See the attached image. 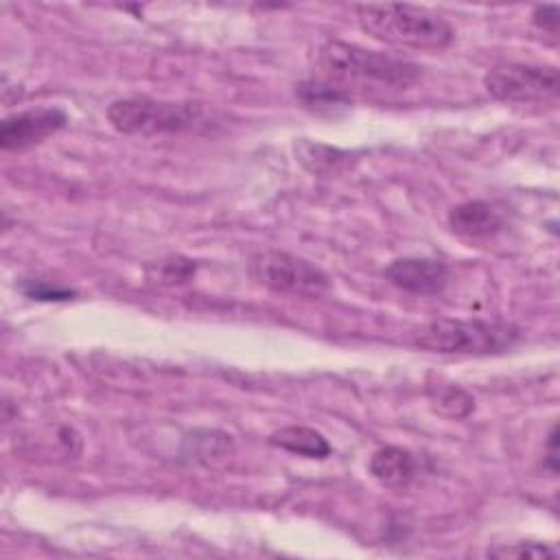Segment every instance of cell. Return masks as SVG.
Returning a JSON list of instances; mask_svg holds the SVG:
<instances>
[{"label":"cell","instance_id":"1","mask_svg":"<svg viewBox=\"0 0 560 560\" xmlns=\"http://www.w3.org/2000/svg\"><path fill=\"white\" fill-rule=\"evenodd\" d=\"M357 20L361 28L389 44L409 48H446L455 39V31L440 13L413 4H359Z\"/></svg>","mask_w":560,"mask_h":560},{"label":"cell","instance_id":"2","mask_svg":"<svg viewBox=\"0 0 560 560\" xmlns=\"http://www.w3.org/2000/svg\"><path fill=\"white\" fill-rule=\"evenodd\" d=\"M319 66L339 81L378 83L387 88H407L422 74V68L407 59L368 50L341 39H328L319 48Z\"/></svg>","mask_w":560,"mask_h":560},{"label":"cell","instance_id":"3","mask_svg":"<svg viewBox=\"0 0 560 560\" xmlns=\"http://www.w3.org/2000/svg\"><path fill=\"white\" fill-rule=\"evenodd\" d=\"M518 330L510 324L483 319H433L413 332V341L440 354H497L512 348Z\"/></svg>","mask_w":560,"mask_h":560},{"label":"cell","instance_id":"4","mask_svg":"<svg viewBox=\"0 0 560 560\" xmlns=\"http://www.w3.org/2000/svg\"><path fill=\"white\" fill-rule=\"evenodd\" d=\"M107 120L120 133H179L206 125V114L199 103L133 96L114 101L107 107Z\"/></svg>","mask_w":560,"mask_h":560},{"label":"cell","instance_id":"5","mask_svg":"<svg viewBox=\"0 0 560 560\" xmlns=\"http://www.w3.org/2000/svg\"><path fill=\"white\" fill-rule=\"evenodd\" d=\"M249 273L269 291L295 298H319L330 289V278L317 265L278 249L254 254L249 260Z\"/></svg>","mask_w":560,"mask_h":560},{"label":"cell","instance_id":"6","mask_svg":"<svg viewBox=\"0 0 560 560\" xmlns=\"http://www.w3.org/2000/svg\"><path fill=\"white\" fill-rule=\"evenodd\" d=\"M490 96L503 103H538L558 96L560 77L556 66L499 63L483 77Z\"/></svg>","mask_w":560,"mask_h":560},{"label":"cell","instance_id":"7","mask_svg":"<svg viewBox=\"0 0 560 560\" xmlns=\"http://www.w3.org/2000/svg\"><path fill=\"white\" fill-rule=\"evenodd\" d=\"M68 116L61 107H35L11 114L0 125V147L4 151H22L63 129Z\"/></svg>","mask_w":560,"mask_h":560},{"label":"cell","instance_id":"8","mask_svg":"<svg viewBox=\"0 0 560 560\" xmlns=\"http://www.w3.org/2000/svg\"><path fill=\"white\" fill-rule=\"evenodd\" d=\"M387 280L416 295L440 293L448 282V267L433 258H398L385 269Z\"/></svg>","mask_w":560,"mask_h":560},{"label":"cell","instance_id":"9","mask_svg":"<svg viewBox=\"0 0 560 560\" xmlns=\"http://www.w3.org/2000/svg\"><path fill=\"white\" fill-rule=\"evenodd\" d=\"M448 225L464 238H488L505 228V212L497 203L470 199L451 208Z\"/></svg>","mask_w":560,"mask_h":560},{"label":"cell","instance_id":"10","mask_svg":"<svg viewBox=\"0 0 560 560\" xmlns=\"http://www.w3.org/2000/svg\"><path fill=\"white\" fill-rule=\"evenodd\" d=\"M370 475L387 488H407L420 475V459L402 446H383L370 457Z\"/></svg>","mask_w":560,"mask_h":560},{"label":"cell","instance_id":"11","mask_svg":"<svg viewBox=\"0 0 560 560\" xmlns=\"http://www.w3.org/2000/svg\"><path fill=\"white\" fill-rule=\"evenodd\" d=\"M269 444L282 451H289L293 455L311 457V459H324L330 455V442L311 427H282L269 435Z\"/></svg>","mask_w":560,"mask_h":560},{"label":"cell","instance_id":"12","mask_svg":"<svg viewBox=\"0 0 560 560\" xmlns=\"http://www.w3.org/2000/svg\"><path fill=\"white\" fill-rule=\"evenodd\" d=\"M427 396L435 411L446 418L459 420L475 409V398L455 383H435L427 387Z\"/></svg>","mask_w":560,"mask_h":560},{"label":"cell","instance_id":"13","mask_svg":"<svg viewBox=\"0 0 560 560\" xmlns=\"http://www.w3.org/2000/svg\"><path fill=\"white\" fill-rule=\"evenodd\" d=\"M295 94L300 96V101L311 107V109H326V112H332L337 107H346L348 105V96L339 90V88H332L328 83H322V81H304L295 88Z\"/></svg>","mask_w":560,"mask_h":560},{"label":"cell","instance_id":"14","mask_svg":"<svg viewBox=\"0 0 560 560\" xmlns=\"http://www.w3.org/2000/svg\"><path fill=\"white\" fill-rule=\"evenodd\" d=\"M298 155L302 160V164L313 171V173H330L337 171V162H341L346 158V153L326 147V144H313L308 140H302L298 147Z\"/></svg>","mask_w":560,"mask_h":560},{"label":"cell","instance_id":"15","mask_svg":"<svg viewBox=\"0 0 560 560\" xmlns=\"http://www.w3.org/2000/svg\"><path fill=\"white\" fill-rule=\"evenodd\" d=\"M488 556L492 558H556L558 551L545 542L523 540V542H510L488 549Z\"/></svg>","mask_w":560,"mask_h":560},{"label":"cell","instance_id":"16","mask_svg":"<svg viewBox=\"0 0 560 560\" xmlns=\"http://www.w3.org/2000/svg\"><path fill=\"white\" fill-rule=\"evenodd\" d=\"M20 289L24 295H28L33 300H68L74 295L70 289L55 287L44 280H26V282H22Z\"/></svg>","mask_w":560,"mask_h":560},{"label":"cell","instance_id":"17","mask_svg":"<svg viewBox=\"0 0 560 560\" xmlns=\"http://www.w3.org/2000/svg\"><path fill=\"white\" fill-rule=\"evenodd\" d=\"M532 20L538 28L556 35L558 33V20H560V11H558V4H540L534 9L532 13Z\"/></svg>","mask_w":560,"mask_h":560},{"label":"cell","instance_id":"18","mask_svg":"<svg viewBox=\"0 0 560 560\" xmlns=\"http://www.w3.org/2000/svg\"><path fill=\"white\" fill-rule=\"evenodd\" d=\"M556 442H558V435H556V427H551L549 431V440H547V457H545V464L549 466L551 472L558 470V451H556Z\"/></svg>","mask_w":560,"mask_h":560}]
</instances>
